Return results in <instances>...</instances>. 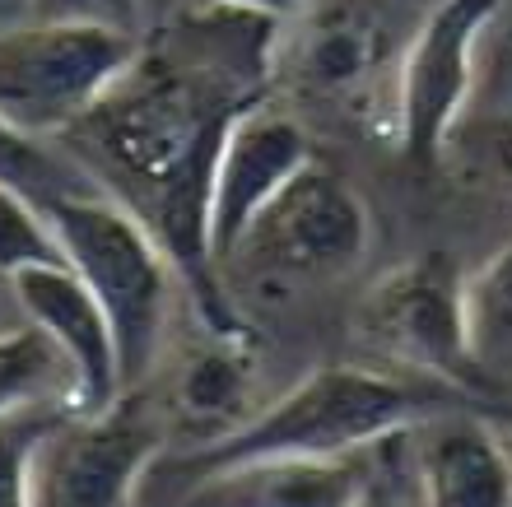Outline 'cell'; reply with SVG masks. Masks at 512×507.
Instances as JSON below:
<instances>
[{"mask_svg": "<svg viewBox=\"0 0 512 507\" xmlns=\"http://www.w3.org/2000/svg\"><path fill=\"white\" fill-rule=\"evenodd\" d=\"M312 163H317V149H312L308 131L289 112L270 107V98H261V103H252L247 112L233 117L215 163L210 219H205L210 256H215L219 270L233 266V256L256 228V219Z\"/></svg>", "mask_w": 512, "mask_h": 507, "instance_id": "obj_9", "label": "cell"}, {"mask_svg": "<svg viewBox=\"0 0 512 507\" xmlns=\"http://www.w3.org/2000/svg\"><path fill=\"white\" fill-rule=\"evenodd\" d=\"M466 326L480 363L512 354V242L466 275Z\"/></svg>", "mask_w": 512, "mask_h": 507, "instance_id": "obj_17", "label": "cell"}, {"mask_svg": "<svg viewBox=\"0 0 512 507\" xmlns=\"http://www.w3.org/2000/svg\"><path fill=\"white\" fill-rule=\"evenodd\" d=\"M368 480V452L331 456H280L247 466L210 470L177 489V507H354Z\"/></svg>", "mask_w": 512, "mask_h": 507, "instance_id": "obj_12", "label": "cell"}, {"mask_svg": "<svg viewBox=\"0 0 512 507\" xmlns=\"http://www.w3.org/2000/svg\"><path fill=\"white\" fill-rule=\"evenodd\" d=\"M280 19L219 0L168 14L135 66L56 145L159 238L196 317L219 340L247 326L210 256V182L233 117L270 98Z\"/></svg>", "mask_w": 512, "mask_h": 507, "instance_id": "obj_1", "label": "cell"}, {"mask_svg": "<svg viewBox=\"0 0 512 507\" xmlns=\"http://www.w3.org/2000/svg\"><path fill=\"white\" fill-rule=\"evenodd\" d=\"M447 401L438 382H401V377H382L373 368H317L303 382L284 391L280 401L256 410L247 424L215 442H201L191 456H177L168 466H154L149 475L177 480V489L201 480L210 470L247 466V461H280V456H312V461H331V456L368 452L373 442L415 428L433 414H443Z\"/></svg>", "mask_w": 512, "mask_h": 507, "instance_id": "obj_2", "label": "cell"}, {"mask_svg": "<svg viewBox=\"0 0 512 507\" xmlns=\"http://www.w3.org/2000/svg\"><path fill=\"white\" fill-rule=\"evenodd\" d=\"M33 405H70V368L38 326L14 321L0 331V414Z\"/></svg>", "mask_w": 512, "mask_h": 507, "instance_id": "obj_16", "label": "cell"}, {"mask_svg": "<svg viewBox=\"0 0 512 507\" xmlns=\"http://www.w3.org/2000/svg\"><path fill=\"white\" fill-rule=\"evenodd\" d=\"M364 345L382 349L424 382L447 391H475L485 363L475 359L466 326V275L447 252H424L387 270L359 303Z\"/></svg>", "mask_w": 512, "mask_h": 507, "instance_id": "obj_5", "label": "cell"}, {"mask_svg": "<svg viewBox=\"0 0 512 507\" xmlns=\"http://www.w3.org/2000/svg\"><path fill=\"white\" fill-rule=\"evenodd\" d=\"M0 19H5V24H19V19H28V0H0Z\"/></svg>", "mask_w": 512, "mask_h": 507, "instance_id": "obj_25", "label": "cell"}, {"mask_svg": "<svg viewBox=\"0 0 512 507\" xmlns=\"http://www.w3.org/2000/svg\"><path fill=\"white\" fill-rule=\"evenodd\" d=\"M247 396H252V335H243V340L210 335V345L201 354H191V363L173 387L177 414L191 428H205L210 433L205 442L224 438L252 419Z\"/></svg>", "mask_w": 512, "mask_h": 507, "instance_id": "obj_14", "label": "cell"}, {"mask_svg": "<svg viewBox=\"0 0 512 507\" xmlns=\"http://www.w3.org/2000/svg\"><path fill=\"white\" fill-rule=\"evenodd\" d=\"M28 19H47V24H117L145 38L135 0H28Z\"/></svg>", "mask_w": 512, "mask_h": 507, "instance_id": "obj_21", "label": "cell"}, {"mask_svg": "<svg viewBox=\"0 0 512 507\" xmlns=\"http://www.w3.org/2000/svg\"><path fill=\"white\" fill-rule=\"evenodd\" d=\"M135 10H140V28H145V33H154V28H159L163 19L177 10V5H173V0H135Z\"/></svg>", "mask_w": 512, "mask_h": 507, "instance_id": "obj_23", "label": "cell"}, {"mask_svg": "<svg viewBox=\"0 0 512 507\" xmlns=\"http://www.w3.org/2000/svg\"><path fill=\"white\" fill-rule=\"evenodd\" d=\"M163 456V424L140 391L103 414H75L47 433L33 466V507H135Z\"/></svg>", "mask_w": 512, "mask_h": 507, "instance_id": "obj_7", "label": "cell"}, {"mask_svg": "<svg viewBox=\"0 0 512 507\" xmlns=\"http://www.w3.org/2000/svg\"><path fill=\"white\" fill-rule=\"evenodd\" d=\"M14 307L28 326H38L70 368V405L75 414H103L126 396L117 335L98 298L70 266H38L10 280Z\"/></svg>", "mask_w": 512, "mask_h": 507, "instance_id": "obj_10", "label": "cell"}, {"mask_svg": "<svg viewBox=\"0 0 512 507\" xmlns=\"http://www.w3.org/2000/svg\"><path fill=\"white\" fill-rule=\"evenodd\" d=\"M219 5H238V10H256V14H270V19H289V14L308 10L312 0H219Z\"/></svg>", "mask_w": 512, "mask_h": 507, "instance_id": "obj_22", "label": "cell"}, {"mask_svg": "<svg viewBox=\"0 0 512 507\" xmlns=\"http://www.w3.org/2000/svg\"><path fill=\"white\" fill-rule=\"evenodd\" d=\"M354 507H419L415 484V428L368 447V480Z\"/></svg>", "mask_w": 512, "mask_h": 507, "instance_id": "obj_20", "label": "cell"}, {"mask_svg": "<svg viewBox=\"0 0 512 507\" xmlns=\"http://www.w3.org/2000/svg\"><path fill=\"white\" fill-rule=\"evenodd\" d=\"M38 266H66V252L56 242L52 219L28 196L0 187V280L10 284L14 275Z\"/></svg>", "mask_w": 512, "mask_h": 507, "instance_id": "obj_19", "label": "cell"}, {"mask_svg": "<svg viewBox=\"0 0 512 507\" xmlns=\"http://www.w3.org/2000/svg\"><path fill=\"white\" fill-rule=\"evenodd\" d=\"M47 219L66 252V266L98 298L117 335L122 387L140 391V382L159 363L163 331H168V307H173L177 284L173 261L159 247V238L122 201H112L108 191L52 205Z\"/></svg>", "mask_w": 512, "mask_h": 507, "instance_id": "obj_3", "label": "cell"}, {"mask_svg": "<svg viewBox=\"0 0 512 507\" xmlns=\"http://www.w3.org/2000/svg\"><path fill=\"white\" fill-rule=\"evenodd\" d=\"M0 187L28 196L38 210H52L61 201H80V196L103 191L56 140L19 131L5 117H0Z\"/></svg>", "mask_w": 512, "mask_h": 507, "instance_id": "obj_15", "label": "cell"}, {"mask_svg": "<svg viewBox=\"0 0 512 507\" xmlns=\"http://www.w3.org/2000/svg\"><path fill=\"white\" fill-rule=\"evenodd\" d=\"M5 326H14V321H10V312H5V303H0V331H5Z\"/></svg>", "mask_w": 512, "mask_h": 507, "instance_id": "obj_26", "label": "cell"}, {"mask_svg": "<svg viewBox=\"0 0 512 507\" xmlns=\"http://www.w3.org/2000/svg\"><path fill=\"white\" fill-rule=\"evenodd\" d=\"M368 238L373 224H368L364 196L340 173L312 163L256 219L233 266H247L256 280L322 284L359 266Z\"/></svg>", "mask_w": 512, "mask_h": 507, "instance_id": "obj_6", "label": "cell"}, {"mask_svg": "<svg viewBox=\"0 0 512 507\" xmlns=\"http://www.w3.org/2000/svg\"><path fill=\"white\" fill-rule=\"evenodd\" d=\"M494 149H499V163H503V177L512 187V117L499 121V135H494Z\"/></svg>", "mask_w": 512, "mask_h": 507, "instance_id": "obj_24", "label": "cell"}, {"mask_svg": "<svg viewBox=\"0 0 512 507\" xmlns=\"http://www.w3.org/2000/svg\"><path fill=\"white\" fill-rule=\"evenodd\" d=\"M508 0H438L396 66V140L419 168L443 159L475 89V47Z\"/></svg>", "mask_w": 512, "mask_h": 507, "instance_id": "obj_8", "label": "cell"}, {"mask_svg": "<svg viewBox=\"0 0 512 507\" xmlns=\"http://www.w3.org/2000/svg\"><path fill=\"white\" fill-rule=\"evenodd\" d=\"M382 52H387V33L359 0H312L289 47L298 80L322 94H345L364 84L378 70Z\"/></svg>", "mask_w": 512, "mask_h": 507, "instance_id": "obj_13", "label": "cell"}, {"mask_svg": "<svg viewBox=\"0 0 512 507\" xmlns=\"http://www.w3.org/2000/svg\"><path fill=\"white\" fill-rule=\"evenodd\" d=\"M419 507H512L508 442L471 414H438L415 424Z\"/></svg>", "mask_w": 512, "mask_h": 507, "instance_id": "obj_11", "label": "cell"}, {"mask_svg": "<svg viewBox=\"0 0 512 507\" xmlns=\"http://www.w3.org/2000/svg\"><path fill=\"white\" fill-rule=\"evenodd\" d=\"M70 414V405H33L0 414V507H33V466L47 433Z\"/></svg>", "mask_w": 512, "mask_h": 507, "instance_id": "obj_18", "label": "cell"}, {"mask_svg": "<svg viewBox=\"0 0 512 507\" xmlns=\"http://www.w3.org/2000/svg\"><path fill=\"white\" fill-rule=\"evenodd\" d=\"M140 47L145 38L117 24H47V19L5 24L0 117L28 135L61 140L122 84Z\"/></svg>", "mask_w": 512, "mask_h": 507, "instance_id": "obj_4", "label": "cell"}]
</instances>
